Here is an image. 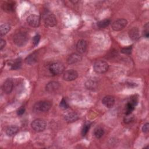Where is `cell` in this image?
<instances>
[{"instance_id": "6da1fadb", "label": "cell", "mask_w": 149, "mask_h": 149, "mask_svg": "<svg viewBox=\"0 0 149 149\" xmlns=\"http://www.w3.org/2000/svg\"><path fill=\"white\" fill-rule=\"evenodd\" d=\"M27 41L28 36L25 33H17L13 37V42L18 47H23L25 45Z\"/></svg>"}, {"instance_id": "7402d4cb", "label": "cell", "mask_w": 149, "mask_h": 149, "mask_svg": "<svg viewBox=\"0 0 149 149\" xmlns=\"http://www.w3.org/2000/svg\"><path fill=\"white\" fill-rule=\"evenodd\" d=\"M104 134V130L101 127H97L94 129V135L97 139H100Z\"/></svg>"}, {"instance_id": "d6a6232c", "label": "cell", "mask_w": 149, "mask_h": 149, "mask_svg": "<svg viewBox=\"0 0 149 149\" xmlns=\"http://www.w3.org/2000/svg\"><path fill=\"white\" fill-rule=\"evenodd\" d=\"M24 112H25V108H24V107H20V108L17 110V113L18 115L21 116V115H22L24 113Z\"/></svg>"}, {"instance_id": "4dcf8cb0", "label": "cell", "mask_w": 149, "mask_h": 149, "mask_svg": "<svg viewBox=\"0 0 149 149\" xmlns=\"http://www.w3.org/2000/svg\"><path fill=\"white\" fill-rule=\"evenodd\" d=\"M130 114L127 115V116L125 118V119H124V122H125V123H129L131 122L132 120H133V116H130Z\"/></svg>"}, {"instance_id": "4fadbf2b", "label": "cell", "mask_w": 149, "mask_h": 149, "mask_svg": "<svg viewBox=\"0 0 149 149\" xmlns=\"http://www.w3.org/2000/svg\"><path fill=\"white\" fill-rule=\"evenodd\" d=\"M102 104L107 108H111L115 104V98L112 95H106L102 100Z\"/></svg>"}, {"instance_id": "277c9868", "label": "cell", "mask_w": 149, "mask_h": 149, "mask_svg": "<svg viewBox=\"0 0 149 149\" xmlns=\"http://www.w3.org/2000/svg\"><path fill=\"white\" fill-rule=\"evenodd\" d=\"M65 70V66L61 62H56L52 63L49 66V71L54 75H58L62 73Z\"/></svg>"}, {"instance_id": "30bf717a", "label": "cell", "mask_w": 149, "mask_h": 149, "mask_svg": "<svg viewBox=\"0 0 149 149\" xmlns=\"http://www.w3.org/2000/svg\"><path fill=\"white\" fill-rule=\"evenodd\" d=\"M13 88V83L11 79H7L2 86V89L3 93L9 94L12 92Z\"/></svg>"}, {"instance_id": "603a6c76", "label": "cell", "mask_w": 149, "mask_h": 149, "mask_svg": "<svg viewBox=\"0 0 149 149\" xmlns=\"http://www.w3.org/2000/svg\"><path fill=\"white\" fill-rule=\"evenodd\" d=\"M22 66V59L20 58H17L15 59L10 65L11 69L13 70H16L19 69Z\"/></svg>"}, {"instance_id": "83f0119b", "label": "cell", "mask_w": 149, "mask_h": 149, "mask_svg": "<svg viewBox=\"0 0 149 149\" xmlns=\"http://www.w3.org/2000/svg\"><path fill=\"white\" fill-rule=\"evenodd\" d=\"M132 46L125 47L121 49V52L125 54H130L132 52Z\"/></svg>"}, {"instance_id": "8992f818", "label": "cell", "mask_w": 149, "mask_h": 149, "mask_svg": "<svg viewBox=\"0 0 149 149\" xmlns=\"http://www.w3.org/2000/svg\"><path fill=\"white\" fill-rule=\"evenodd\" d=\"M127 21L125 19H118L112 24V29L115 31H120L127 25Z\"/></svg>"}, {"instance_id": "9a60e30c", "label": "cell", "mask_w": 149, "mask_h": 149, "mask_svg": "<svg viewBox=\"0 0 149 149\" xmlns=\"http://www.w3.org/2000/svg\"><path fill=\"white\" fill-rule=\"evenodd\" d=\"M65 120L68 122V123H72L75 121H76L79 119V116L78 115L74 112H72L66 113L65 116H64Z\"/></svg>"}, {"instance_id": "8fae6325", "label": "cell", "mask_w": 149, "mask_h": 149, "mask_svg": "<svg viewBox=\"0 0 149 149\" xmlns=\"http://www.w3.org/2000/svg\"><path fill=\"white\" fill-rule=\"evenodd\" d=\"M81 60V56L77 53H73L70 54L68 59L67 62L69 65H72L80 62Z\"/></svg>"}, {"instance_id": "836d02e7", "label": "cell", "mask_w": 149, "mask_h": 149, "mask_svg": "<svg viewBox=\"0 0 149 149\" xmlns=\"http://www.w3.org/2000/svg\"><path fill=\"white\" fill-rule=\"evenodd\" d=\"M6 45V41L3 40V39H1V42H0V49L2 50L5 46Z\"/></svg>"}, {"instance_id": "9c48e42d", "label": "cell", "mask_w": 149, "mask_h": 149, "mask_svg": "<svg viewBox=\"0 0 149 149\" xmlns=\"http://www.w3.org/2000/svg\"><path fill=\"white\" fill-rule=\"evenodd\" d=\"M44 22L47 26L54 27L56 24V19L52 13H47L44 17Z\"/></svg>"}, {"instance_id": "44dd1931", "label": "cell", "mask_w": 149, "mask_h": 149, "mask_svg": "<svg viewBox=\"0 0 149 149\" xmlns=\"http://www.w3.org/2000/svg\"><path fill=\"white\" fill-rule=\"evenodd\" d=\"M10 29V26L8 23L3 24L0 27V33L1 36H4L8 33Z\"/></svg>"}, {"instance_id": "7a4b0ae2", "label": "cell", "mask_w": 149, "mask_h": 149, "mask_svg": "<svg viewBox=\"0 0 149 149\" xmlns=\"http://www.w3.org/2000/svg\"><path fill=\"white\" fill-rule=\"evenodd\" d=\"M31 126L34 131L37 132H41L45 129L47 123L44 119H36L31 122Z\"/></svg>"}, {"instance_id": "e0dca14e", "label": "cell", "mask_w": 149, "mask_h": 149, "mask_svg": "<svg viewBox=\"0 0 149 149\" xmlns=\"http://www.w3.org/2000/svg\"><path fill=\"white\" fill-rule=\"evenodd\" d=\"M19 132V127L15 125H10L8 126L6 130V133L9 136H12Z\"/></svg>"}, {"instance_id": "d6986e66", "label": "cell", "mask_w": 149, "mask_h": 149, "mask_svg": "<svg viewBox=\"0 0 149 149\" xmlns=\"http://www.w3.org/2000/svg\"><path fill=\"white\" fill-rule=\"evenodd\" d=\"M129 36L130 38H131L132 40H138L139 38V30L136 27H133L129 31Z\"/></svg>"}, {"instance_id": "3957f363", "label": "cell", "mask_w": 149, "mask_h": 149, "mask_svg": "<svg viewBox=\"0 0 149 149\" xmlns=\"http://www.w3.org/2000/svg\"><path fill=\"white\" fill-rule=\"evenodd\" d=\"M108 68V64L106 62L101 60L96 61L93 65L94 70L97 73H104L106 72Z\"/></svg>"}, {"instance_id": "5bb4252c", "label": "cell", "mask_w": 149, "mask_h": 149, "mask_svg": "<svg viewBox=\"0 0 149 149\" xmlns=\"http://www.w3.org/2000/svg\"><path fill=\"white\" fill-rule=\"evenodd\" d=\"M87 48V41L84 40H80L76 44V50L78 52L82 54L85 52Z\"/></svg>"}, {"instance_id": "484cf974", "label": "cell", "mask_w": 149, "mask_h": 149, "mask_svg": "<svg viewBox=\"0 0 149 149\" xmlns=\"http://www.w3.org/2000/svg\"><path fill=\"white\" fill-rule=\"evenodd\" d=\"M135 106L133 105L132 104L130 103L129 102H128V103L126 104V111H125V113L126 115H129V114H131L132 112L134 110Z\"/></svg>"}, {"instance_id": "2e32d148", "label": "cell", "mask_w": 149, "mask_h": 149, "mask_svg": "<svg viewBox=\"0 0 149 149\" xmlns=\"http://www.w3.org/2000/svg\"><path fill=\"white\" fill-rule=\"evenodd\" d=\"M37 52H33L30 54L25 59V63L27 65H33L37 61Z\"/></svg>"}, {"instance_id": "d4e9b609", "label": "cell", "mask_w": 149, "mask_h": 149, "mask_svg": "<svg viewBox=\"0 0 149 149\" xmlns=\"http://www.w3.org/2000/svg\"><path fill=\"white\" fill-rule=\"evenodd\" d=\"M90 126H91V123L89 122H86L84 125H83V126L82 127V129H81V134L82 136H84L86 135V134L87 133L90 127Z\"/></svg>"}, {"instance_id": "ac0fdd59", "label": "cell", "mask_w": 149, "mask_h": 149, "mask_svg": "<svg viewBox=\"0 0 149 149\" xmlns=\"http://www.w3.org/2000/svg\"><path fill=\"white\" fill-rule=\"evenodd\" d=\"M2 8L4 11L7 12H12L15 9V3L12 2H6L3 3Z\"/></svg>"}, {"instance_id": "f546056e", "label": "cell", "mask_w": 149, "mask_h": 149, "mask_svg": "<svg viewBox=\"0 0 149 149\" xmlns=\"http://www.w3.org/2000/svg\"><path fill=\"white\" fill-rule=\"evenodd\" d=\"M40 40V36L38 34H37L36 35H35L33 37V45L34 46H36L38 45V44L39 43V41Z\"/></svg>"}, {"instance_id": "4316f807", "label": "cell", "mask_w": 149, "mask_h": 149, "mask_svg": "<svg viewBox=\"0 0 149 149\" xmlns=\"http://www.w3.org/2000/svg\"><path fill=\"white\" fill-rule=\"evenodd\" d=\"M59 106H60V107H61V108L64 109H67V108H69V105H68V104L67 103L66 101L64 98H62V100L61 101L60 104H59Z\"/></svg>"}, {"instance_id": "cb8c5ba5", "label": "cell", "mask_w": 149, "mask_h": 149, "mask_svg": "<svg viewBox=\"0 0 149 149\" xmlns=\"http://www.w3.org/2000/svg\"><path fill=\"white\" fill-rule=\"evenodd\" d=\"M110 23H111V20L109 19H105L99 22L97 24V26L101 29H104L107 27L110 24Z\"/></svg>"}, {"instance_id": "52a82bcc", "label": "cell", "mask_w": 149, "mask_h": 149, "mask_svg": "<svg viewBox=\"0 0 149 149\" xmlns=\"http://www.w3.org/2000/svg\"><path fill=\"white\" fill-rule=\"evenodd\" d=\"M27 22L31 27H37L40 24V17L36 15H30L27 18Z\"/></svg>"}, {"instance_id": "5b68a950", "label": "cell", "mask_w": 149, "mask_h": 149, "mask_svg": "<svg viewBox=\"0 0 149 149\" xmlns=\"http://www.w3.org/2000/svg\"><path fill=\"white\" fill-rule=\"evenodd\" d=\"M51 107V104L48 101H41L37 102L34 106V108L35 110L40 112H47Z\"/></svg>"}, {"instance_id": "f1b7e54d", "label": "cell", "mask_w": 149, "mask_h": 149, "mask_svg": "<svg viewBox=\"0 0 149 149\" xmlns=\"http://www.w3.org/2000/svg\"><path fill=\"white\" fill-rule=\"evenodd\" d=\"M148 28H149V26H148V23H147L144 26V31H143V34L144 36L146 38L148 37L149 36V31H148Z\"/></svg>"}, {"instance_id": "7c38bea8", "label": "cell", "mask_w": 149, "mask_h": 149, "mask_svg": "<svg viewBox=\"0 0 149 149\" xmlns=\"http://www.w3.org/2000/svg\"><path fill=\"white\" fill-rule=\"evenodd\" d=\"M59 87H60V84L58 81H52L49 82L48 84H47L45 89L49 93H53L56 91L57 90H58Z\"/></svg>"}, {"instance_id": "ffe728a7", "label": "cell", "mask_w": 149, "mask_h": 149, "mask_svg": "<svg viewBox=\"0 0 149 149\" xmlns=\"http://www.w3.org/2000/svg\"><path fill=\"white\" fill-rule=\"evenodd\" d=\"M85 86L87 89L90 90H94L97 89L98 87V84L95 80H89L86 82Z\"/></svg>"}, {"instance_id": "1f68e13d", "label": "cell", "mask_w": 149, "mask_h": 149, "mask_svg": "<svg viewBox=\"0 0 149 149\" xmlns=\"http://www.w3.org/2000/svg\"><path fill=\"white\" fill-rule=\"evenodd\" d=\"M149 129V124L148 123H146L142 127V131L144 133H147Z\"/></svg>"}, {"instance_id": "ba28073f", "label": "cell", "mask_w": 149, "mask_h": 149, "mask_svg": "<svg viewBox=\"0 0 149 149\" xmlns=\"http://www.w3.org/2000/svg\"><path fill=\"white\" fill-rule=\"evenodd\" d=\"M78 77L77 72L73 70L70 69L65 71L63 74V78L66 81H73Z\"/></svg>"}]
</instances>
